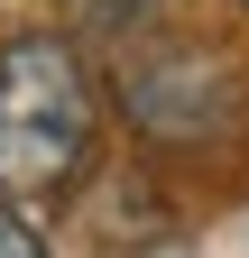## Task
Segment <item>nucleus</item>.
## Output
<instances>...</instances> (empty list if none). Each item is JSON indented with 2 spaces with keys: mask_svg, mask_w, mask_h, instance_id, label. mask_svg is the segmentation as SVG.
<instances>
[{
  "mask_svg": "<svg viewBox=\"0 0 249 258\" xmlns=\"http://www.w3.org/2000/svg\"><path fill=\"white\" fill-rule=\"evenodd\" d=\"M102 157V83L65 28L0 37V203L55 212Z\"/></svg>",
  "mask_w": 249,
  "mask_h": 258,
  "instance_id": "obj_1",
  "label": "nucleus"
},
{
  "mask_svg": "<svg viewBox=\"0 0 249 258\" xmlns=\"http://www.w3.org/2000/svg\"><path fill=\"white\" fill-rule=\"evenodd\" d=\"M111 102H120V120H130L148 148H212L240 120V64L212 55V46L157 37V46H139L111 74Z\"/></svg>",
  "mask_w": 249,
  "mask_h": 258,
  "instance_id": "obj_2",
  "label": "nucleus"
},
{
  "mask_svg": "<svg viewBox=\"0 0 249 258\" xmlns=\"http://www.w3.org/2000/svg\"><path fill=\"white\" fill-rule=\"evenodd\" d=\"M184 0H65V37H148V28H166Z\"/></svg>",
  "mask_w": 249,
  "mask_h": 258,
  "instance_id": "obj_3",
  "label": "nucleus"
},
{
  "mask_svg": "<svg viewBox=\"0 0 249 258\" xmlns=\"http://www.w3.org/2000/svg\"><path fill=\"white\" fill-rule=\"evenodd\" d=\"M0 258H55V249L37 240V221H28V212H10V203H0Z\"/></svg>",
  "mask_w": 249,
  "mask_h": 258,
  "instance_id": "obj_4",
  "label": "nucleus"
},
{
  "mask_svg": "<svg viewBox=\"0 0 249 258\" xmlns=\"http://www.w3.org/2000/svg\"><path fill=\"white\" fill-rule=\"evenodd\" d=\"M240 10H249V0H240Z\"/></svg>",
  "mask_w": 249,
  "mask_h": 258,
  "instance_id": "obj_5",
  "label": "nucleus"
}]
</instances>
